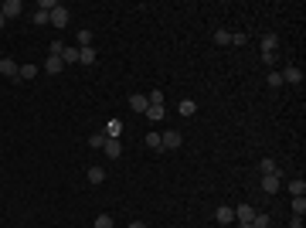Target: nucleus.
I'll list each match as a JSON object with an SVG mask.
<instances>
[{"label":"nucleus","mask_w":306,"mask_h":228,"mask_svg":"<svg viewBox=\"0 0 306 228\" xmlns=\"http://www.w3.org/2000/svg\"><path fill=\"white\" fill-rule=\"evenodd\" d=\"M106 137H109V140H119V137H123V123H119V119H112V123L106 126Z\"/></svg>","instance_id":"2eb2a0df"},{"label":"nucleus","mask_w":306,"mask_h":228,"mask_svg":"<svg viewBox=\"0 0 306 228\" xmlns=\"http://www.w3.org/2000/svg\"><path fill=\"white\" fill-rule=\"evenodd\" d=\"M262 191L265 194H276L279 191V174H262Z\"/></svg>","instance_id":"0eeeda50"},{"label":"nucleus","mask_w":306,"mask_h":228,"mask_svg":"<svg viewBox=\"0 0 306 228\" xmlns=\"http://www.w3.org/2000/svg\"><path fill=\"white\" fill-rule=\"evenodd\" d=\"M235 218H238V222H252V218H255V208H252L248 201H241V205L235 208Z\"/></svg>","instance_id":"6e6552de"},{"label":"nucleus","mask_w":306,"mask_h":228,"mask_svg":"<svg viewBox=\"0 0 306 228\" xmlns=\"http://www.w3.org/2000/svg\"><path fill=\"white\" fill-rule=\"evenodd\" d=\"M289 228H303V218H300V215H293V218H289Z\"/></svg>","instance_id":"473e14b6"},{"label":"nucleus","mask_w":306,"mask_h":228,"mask_svg":"<svg viewBox=\"0 0 306 228\" xmlns=\"http://www.w3.org/2000/svg\"><path fill=\"white\" fill-rule=\"evenodd\" d=\"M147 119H163V106H150L147 109Z\"/></svg>","instance_id":"bb28decb"},{"label":"nucleus","mask_w":306,"mask_h":228,"mask_svg":"<svg viewBox=\"0 0 306 228\" xmlns=\"http://www.w3.org/2000/svg\"><path fill=\"white\" fill-rule=\"evenodd\" d=\"M38 75V65H21V72H17V78H34Z\"/></svg>","instance_id":"5701e85b"},{"label":"nucleus","mask_w":306,"mask_h":228,"mask_svg":"<svg viewBox=\"0 0 306 228\" xmlns=\"http://www.w3.org/2000/svg\"><path fill=\"white\" fill-rule=\"evenodd\" d=\"M92 228H116V225H112V215H99Z\"/></svg>","instance_id":"393cba45"},{"label":"nucleus","mask_w":306,"mask_h":228,"mask_svg":"<svg viewBox=\"0 0 306 228\" xmlns=\"http://www.w3.org/2000/svg\"><path fill=\"white\" fill-rule=\"evenodd\" d=\"M62 51H65V45H62V41H51V55H58V58H62Z\"/></svg>","instance_id":"2f4dec72"},{"label":"nucleus","mask_w":306,"mask_h":228,"mask_svg":"<svg viewBox=\"0 0 306 228\" xmlns=\"http://www.w3.org/2000/svg\"><path fill=\"white\" fill-rule=\"evenodd\" d=\"M106 181V170L102 167H88V184H102Z\"/></svg>","instance_id":"a211bd4d"},{"label":"nucleus","mask_w":306,"mask_h":228,"mask_svg":"<svg viewBox=\"0 0 306 228\" xmlns=\"http://www.w3.org/2000/svg\"><path fill=\"white\" fill-rule=\"evenodd\" d=\"M75 38H78V48H92V41H95V34H92V31H85V27L78 31Z\"/></svg>","instance_id":"dca6fc26"},{"label":"nucleus","mask_w":306,"mask_h":228,"mask_svg":"<svg viewBox=\"0 0 306 228\" xmlns=\"http://www.w3.org/2000/svg\"><path fill=\"white\" fill-rule=\"evenodd\" d=\"M95 58H99L95 48H78V62H82V65H95Z\"/></svg>","instance_id":"ddd939ff"},{"label":"nucleus","mask_w":306,"mask_h":228,"mask_svg":"<svg viewBox=\"0 0 306 228\" xmlns=\"http://www.w3.org/2000/svg\"><path fill=\"white\" fill-rule=\"evenodd\" d=\"M289 191H293V198H303L306 194V181L303 177H293V181H289Z\"/></svg>","instance_id":"4468645a"},{"label":"nucleus","mask_w":306,"mask_h":228,"mask_svg":"<svg viewBox=\"0 0 306 228\" xmlns=\"http://www.w3.org/2000/svg\"><path fill=\"white\" fill-rule=\"evenodd\" d=\"M177 109H180V116H194V113H197V102H194V99H184Z\"/></svg>","instance_id":"f3484780"},{"label":"nucleus","mask_w":306,"mask_h":228,"mask_svg":"<svg viewBox=\"0 0 306 228\" xmlns=\"http://www.w3.org/2000/svg\"><path fill=\"white\" fill-rule=\"evenodd\" d=\"M215 218H218V225H231V222H235V208H228V205H221V208L215 211Z\"/></svg>","instance_id":"1a4fd4ad"},{"label":"nucleus","mask_w":306,"mask_h":228,"mask_svg":"<svg viewBox=\"0 0 306 228\" xmlns=\"http://www.w3.org/2000/svg\"><path fill=\"white\" fill-rule=\"evenodd\" d=\"M259 167H262V174H279V167H276V160H272V157H265Z\"/></svg>","instance_id":"412c9836"},{"label":"nucleus","mask_w":306,"mask_h":228,"mask_svg":"<svg viewBox=\"0 0 306 228\" xmlns=\"http://www.w3.org/2000/svg\"><path fill=\"white\" fill-rule=\"evenodd\" d=\"M184 143V133L180 130H163L160 133V150H177Z\"/></svg>","instance_id":"f257e3e1"},{"label":"nucleus","mask_w":306,"mask_h":228,"mask_svg":"<svg viewBox=\"0 0 306 228\" xmlns=\"http://www.w3.org/2000/svg\"><path fill=\"white\" fill-rule=\"evenodd\" d=\"M48 21H51L55 27H68L72 10H68V7H62V3H55V7H51V14H48Z\"/></svg>","instance_id":"f03ea898"},{"label":"nucleus","mask_w":306,"mask_h":228,"mask_svg":"<svg viewBox=\"0 0 306 228\" xmlns=\"http://www.w3.org/2000/svg\"><path fill=\"white\" fill-rule=\"evenodd\" d=\"M130 109H136V113H147V109H150V102H147V95H140V92H133V95H130Z\"/></svg>","instance_id":"9b49d317"},{"label":"nucleus","mask_w":306,"mask_h":228,"mask_svg":"<svg viewBox=\"0 0 306 228\" xmlns=\"http://www.w3.org/2000/svg\"><path fill=\"white\" fill-rule=\"evenodd\" d=\"M17 72H21V65H17L14 58H0V75H7V78H17Z\"/></svg>","instance_id":"423d86ee"},{"label":"nucleus","mask_w":306,"mask_h":228,"mask_svg":"<svg viewBox=\"0 0 306 228\" xmlns=\"http://www.w3.org/2000/svg\"><path fill=\"white\" fill-rule=\"evenodd\" d=\"M276 48H279V38H276V34H265V38H262V62H265V65H272Z\"/></svg>","instance_id":"7ed1b4c3"},{"label":"nucleus","mask_w":306,"mask_h":228,"mask_svg":"<svg viewBox=\"0 0 306 228\" xmlns=\"http://www.w3.org/2000/svg\"><path fill=\"white\" fill-rule=\"evenodd\" d=\"M269 85H272V89H283V75H279V72H269Z\"/></svg>","instance_id":"c756f323"},{"label":"nucleus","mask_w":306,"mask_h":228,"mask_svg":"<svg viewBox=\"0 0 306 228\" xmlns=\"http://www.w3.org/2000/svg\"><path fill=\"white\" fill-rule=\"evenodd\" d=\"M215 41H218V45H231V31L218 27V31H215Z\"/></svg>","instance_id":"4be33fe9"},{"label":"nucleus","mask_w":306,"mask_h":228,"mask_svg":"<svg viewBox=\"0 0 306 228\" xmlns=\"http://www.w3.org/2000/svg\"><path fill=\"white\" fill-rule=\"evenodd\" d=\"M130 228H147V225H143V222H133V225H130Z\"/></svg>","instance_id":"72a5a7b5"},{"label":"nucleus","mask_w":306,"mask_h":228,"mask_svg":"<svg viewBox=\"0 0 306 228\" xmlns=\"http://www.w3.org/2000/svg\"><path fill=\"white\" fill-rule=\"evenodd\" d=\"M241 228H255V225H252V222H241Z\"/></svg>","instance_id":"c9c22d12"},{"label":"nucleus","mask_w":306,"mask_h":228,"mask_svg":"<svg viewBox=\"0 0 306 228\" xmlns=\"http://www.w3.org/2000/svg\"><path fill=\"white\" fill-rule=\"evenodd\" d=\"M62 68H65V62H62L58 55H48V62H44V72H48V75H58Z\"/></svg>","instance_id":"9d476101"},{"label":"nucleus","mask_w":306,"mask_h":228,"mask_svg":"<svg viewBox=\"0 0 306 228\" xmlns=\"http://www.w3.org/2000/svg\"><path fill=\"white\" fill-rule=\"evenodd\" d=\"M21 10H24V3H21V0H7V3L0 7V14H3L7 21H10V17H21Z\"/></svg>","instance_id":"39448f33"},{"label":"nucleus","mask_w":306,"mask_h":228,"mask_svg":"<svg viewBox=\"0 0 306 228\" xmlns=\"http://www.w3.org/2000/svg\"><path fill=\"white\" fill-rule=\"evenodd\" d=\"M62 62H65V65H75L78 62V48H65V51H62Z\"/></svg>","instance_id":"6ab92c4d"},{"label":"nucleus","mask_w":306,"mask_h":228,"mask_svg":"<svg viewBox=\"0 0 306 228\" xmlns=\"http://www.w3.org/2000/svg\"><path fill=\"white\" fill-rule=\"evenodd\" d=\"M3 24H7V17H3V14H0V31H3Z\"/></svg>","instance_id":"f704fd0d"},{"label":"nucleus","mask_w":306,"mask_h":228,"mask_svg":"<svg viewBox=\"0 0 306 228\" xmlns=\"http://www.w3.org/2000/svg\"><path fill=\"white\" fill-rule=\"evenodd\" d=\"M293 215H300V218L306 215V198H296V201H293Z\"/></svg>","instance_id":"a878e982"},{"label":"nucleus","mask_w":306,"mask_h":228,"mask_svg":"<svg viewBox=\"0 0 306 228\" xmlns=\"http://www.w3.org/2000/svg\"><path fill=\"white\" fill-rule=\"evenodd\" d=\"M147 147H150V150H160V133H147Z\"/></svg>","instance_id":"cd10ccee"},{"label":"nucleus","mask_w":306,"mask_h":228,"mask_svg":"<svg viewBox=\"0 0 306 228\" xmlns=\"http://www.w3.org/2000/svg\"><path fill=\"white\" fill-rule=\"evenodd\" d=\"M31 21H34V24H48V10H34Z\"/></svg>","instance_id":"7c9ffc66"},{"label":"nucleus","mask_w":306,"mask_h":228,"mask_svg":"<svg viewBox=\"0 0 306 228\" xmlns=\"http://www.w3.org/2000/svg\"><path fill=\"white\" fill-rule=\"evenodd\" d=\"M147 102H150V106H163V92H160V89H150V92H147Z\"/></svg>","instance_id":"aec40b11"},{"label":"nucleus","mask_w":306,"mask_h":228,"mask_svg":"<svg viewBox=\"0 0 306 228\" xmlns=\"http://www.w3.org/2000/svg\"><path fill=\"white\" fill-rule=\"evenodd\" d=\"M279 75H283V85H286V82H289V85H300V82H303V72H300L296 65H286Z\"/></svg>","instance_id":"20e7f679"},{"label":"nucleus","mask_w":306,"mask_h":228,"mask_svg":"<svg viewBox=\"0 0 306 228\" xmlns=\"http://www.w3.org/2000/svg\"><path fill=\"white\" fill-rule=\"evenodd\" d=\"M102 150L109 153V160H116V157L123 153V143H119V140H109V137H106V147H102Z\"/></svg>","instance_id":"f8f14e48"},{"label":"nucleus","mask_w":306,"mask_h":228,"mask_svg":"<svg viewBox=\"0 0 306 228\" xmlns=\"http://www.w3.org/2000/svg\"><path fill=\"white\" fill-rule=\"evenodd\" d=\"M252 225H255V228H265V225H269V215H259V211H255V218H252Z\"/></svg>","instance_id":"c85d7f7f"},{"label":"nucleus","mask_w":306,"mask_h":228,"mask_svg":"<svg viewBox=\"0 0 306 228\" xmlns=\"http://www.w3.org/2000/svg\"><path fill=\"white\" fill-rule=\"evenodd\" d=\"M88 147L102 150V147H106V133H95V137H88Z\"/></svg>","instance_id":"b1692460"}]
</instances>
